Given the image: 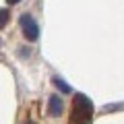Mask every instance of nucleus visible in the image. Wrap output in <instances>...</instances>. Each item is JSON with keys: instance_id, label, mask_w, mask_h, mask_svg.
<instances>
[{"instance_id": "f257e3e1", "label": "nucleus", "mask_w": 124, "mask_h": 124, "mask_svg": "<svg viewBox=\"0 0 124 124\" xmlns=\"http://www.w3.org/2000/svg\"><path fill=\"white\" fill-rule=\"evenodd\" d=\"M93 120V103L87 95L75 93L72 99V112H70V122L72 124H91Z\"/></svg>"}, {"instance_id": "f03ea898", "label": "nucleus", "mask_w": 124, "mask_h": 124, "mask_svg": "<svg viewBox=\"0 0 124 124\" xmlns=\"http://www.w3.org/2000/svg\"><path fill=\"white\" fill-rule=\"evenodd\" d=\"M21 29H23L25 39H29V41H35L39 37V27H37L35 19L31 17V15H23L21 17Z\"/></svg>"}, {"instance_id": "7ed1b4c3", "label": "nucleus", "mask_w": 124, "mask_h": 124, "mask_svg": "<svg viewBox=\"0 0 124 124\" xmlns=\"http://www.w3.org/2000/svg\"><path fill=\"white\" fill-rule=\"evenodd\" d=\"M62 112H64V101H62V97L60 95H52V97L48 99V116L56 118Z\"/></svg>"}, {"instance_id": "20e7f679", "label": "nucleus", "mask_w": 124, "mask_h": 124, "mask_svg": "<svg viewBox=\"0 0 124 124\" xmlns=\"http://www.w3.org/2000/svg\"><path fill=\"white\" fill-rule=\"evenodd\" d=\"M52 83L56 85V89H60L62 93H70V87H68V85L64 83L62 79H58V77H54V81H52Z\"/></svg>"}, {"instance_id": "39448f33", "label": "nucleus", "mask_w": 124, "mask_h": 124, "mask_svg": "<svg viewBox=\"0 0 124 124\" xmlns=\"http://www.w3.org/2000/svg\"><path fill=\"white\" fill-rule=\"evenodd\" d=\"M8 19H10V10H8V8H0V29L6 27Z\"/></svg>"}, {"instance_id": "423d86ee", "label": "nucleus", "mask_w": 124, "mask_h": 124, "mask_svg": "<svg viewBox=\"0 0 124 124\" xmlns=\"http://www.w3.org/2000/svg\"><path fill=\"white\" fill-rule=\"evenodd\" d=\"M120 108H124V103H114V106H103L101 112H114V110H120Z\"/></svg>"}, {"instance_id": "0eeeda50", "label": "nucleus", "mask_w": 124, "mask_h": 124, "mask_svg": "<svg viewBox=\"0 0 124 124\" xmlns=\"http://www.w3.org/2000/svg\"><path fill=\"white\" fill-rule=\"evenodd\" d=\"M29 48H21V52H19V56H21V58H29Z\"/></svg>"}, {"instance_id": "6e6552de", "label": "nucleus", "mask_w": 124, "mask_h": 124, "mask_svg": "<svg viewBox=\"0 0 124 124\" xmlns=\"http://www.w3.org/2000/svg\"><path fill=\"white\" fill-rule=\"evenodd\" d=\"M8 2L10 4H17V2H21V0H8Z\"/></svg>"}, {"instance_id": "1a4fd4ad", "label": "nucleus", "mask_w": 124, "mask_h": 124, "mask_svg": "<svg viewBox=\"0 0 124 124\" xmlns=\"http://www.w3.org/2000/svg\"><path fill=\"white\" fill-rule=\"evenodd\" d=\"M27 124H35V122H27Z\"/></svg>"}, {"instance_id": "9d476101", "label": "nucleus", "mask_w": 124, "mask_h": 124, "mask_svg": "<svg viewBox=\"0 0 124 124\" xmlns=\"http://www.w3.org/2000/svg\"><path fill=\"white\" fill-rule=\"evenodd\" d=\"M0 44H2V41H0Z\"/></svg>"}]
</instances>
